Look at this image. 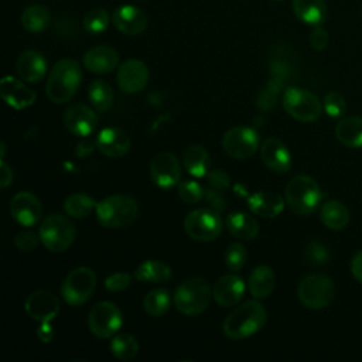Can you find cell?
<instances>
[{"label": "cell", "instance_id": "1", "mask_svg": "<svg viewBox=\"0 0 362 362\" xmlns=\"http://www.w3.org/2000/svg\"><path fill=\"white\" fill-rule=\"evenodd\" d=\"M267 320L264 307L256 301L249 300L236 307L223 321V334L230 339H245L263 328Z\"/></svg>", "mask_w": 362, "mask_h": 362}, {"label": "cell", "instance_id": "2", "mask_svg": "<svg viewBox=\"0 0 362 362\" xmlns=\"http://www.w3.org/2000/svg\"><path fill=\"white\" fill-rule=\"evenodd\" d=\"M82 71L79 64L71 58L59 59L49 71L47 78V96L54 103L68 102L81 85Z\"/></svg>", "mask_w": 362, "mask_h": 362}, {"label": "cell", "instance_id": "3", "mask_svg": "<svg viewBox=\"0 0 362 362\" xmlns=\"http://www.w3.org/2000/svg\"><path fill=\"white\" fill-rule=\"evenodd\" d=\"M98 222L105 228H124L132 225L139 215L136 199L127 194H115L96 204Z\"/></svg>", "mask_w": 362, "mask_h": 362}, {"label": "cell", "instance_id": "4", "mask_svg": "<svg viewBox=\"0 0 362 362\" xmlns=\"http://www.w3.org/2000/svg\"><path fill=\"white\" fill-rule=\"evenodd\" d=\"M212 290L208 280L191 277L182 281L174 293L175 308L184 315H198L209 305Z\"/></svg>", "mask_w": 362, "mask_h": 362}, {"label": "cell", "instance_id": "5", "mask_svg": "<svg viewBox=\"0 0 362 362\" xmlns=\"http://www.w3.org/2000/svg\"><path fill=\"white\" fill-rule=\"evenodd\" d=\"M322 198L318 184L308 175L293 177L286 187V204L297 215L314 212Z\"/></svg>", "mask_w": 362, "mask_h": 362}, {"label": "cell", "instance_id": "6", "mask_svg": "<svg viewBox=\"0 0 362 362\" xmlns=\"http://www.w3.org/2000/svg\"><path fill=\"white\" fill-rule=\"evenodd\" d=\"M75 233L74 223L61 214L48 215L38 229L41 243L54 253L66 250L72 245Z\"/></svg>", "mask_w": 362, "mask_h": 362}, {"label": "cell", "instance_id": "7", "mask_svg": "<svg viewBox=\"0 0 362 362\" xmlns=\"http://www.w3.org/2000/svg\"><path fill=\"white\" fill-rule=\"evenodd\" d=\"M297 294L307 308L321 310L332 303L335 287L332 280L324 274H308L300 281Z\"/></svg>", "mask_w": 362, "mask_h": 362}, {"label": "cell", "instance_id": "8", "mask_svg": "<svg viewBox=\"0 0 362 362\" xmlns=\"http://www.w3.org/2000/svg\"><path fill=\"white\" fill-rule=\"evenodd\" d=\"M96 288V274L92 269L81 266L74 269L62 281V298L72 307L86 303Z\"/></svg>", "mask_w": 362, "mask_h": 362}, {"label": "cell", "instance_id": "9", "mask_svg": "<svg viewBox=\"0 0 362 362\" xmlns=\"http://www.w3.org/2000/svg\"><path fill=\"white\" fill-rule=\"evenodd\" d=\"M283 107L291 117L300 122H315L322 112V105L314 93L294 86L284 90Z\"/></svg>", "mask_w": 362, "mask_h": 362}, {"label": "cell", "instance_id": "10", "mask_svg": "<svg viewBox=\"0 0 362 362\" xmlns=\"http://www.w3.org/2000/svg\"><path fill=\"white\" fill-rule=\"evenodd\" d=\"M184 228L189 238L198 242H211L222 232V219L219 212L208 208L194 209L187 214Z\"/></svg>", "mask_w": 362, "mask_h": 362}, {"label": "cell", "instance_id": "11", "mask_svg": "<svg viewBox=\"0 0 362 362\" xmlns=\"http://www.w3.org/2000/svg\"><path fill=\"white\" fill-rule=\"evenodd\" d=\"M123 324L122 311L110 301L95 304L88 314V327L98 338H110Z\"/></svg>", "mask_w": 362, "mask_h": 362}, {"label": "cell", "instance_id": "12", "mask_svg": "<svg viewBox=\"0 0 362 362\" xmlns=\"http://www.w3.org/2000/svg\"><path fill=\"white\" fill-rule=\"evenodd\" d=\"M222 147L229 157L236 160H246L257 151L259 136L252 127L236 126L223 134Z\"/></svg>", "mask_w": 362, "mask_h": 362}, {"label": "cell", "instance_id": "13", "mask_svg": "<svg viewBox=\"0 0 362 362\" xmlns=\"http://www.w3.org/2000/svg\"><path fill=\"white\" fill-rule=\"evenodd\" d=\"M150 175L157 187L163 189L173 188L180 182L181 164L173 153H158L150 163Z\"/></svg>", "mask_w": 362, "mask_h": 362}, {"label": "cell", "instance_id": "14", "mask_svg": "<svg viewBox=\"0 0 362 362\" xmlns=\"http://www.w3.org/2000/svg\"><path fill=\"white\" fill-rule=\"evenodd\" d=\"M148 68L140 61L130 58L124 61L117 71V85L126 93H137L143 90L148 82Z\"/></svg>", "mask_w": 362, "mask_h": 362}, {"label": "cell", "instance_id": "15", "mask_svg": "<svg viewBox=\"0 0 362 362\" xmlns=\"http://www.w3.org/2000/svg\"><path fill=\"white\" fill-rule=\"evenodd\" d=\"M10 214L23 226L35 225L42 215L41 201L28 191H21L10 201Z\"/></svg>", "mask_w": 362, "mask_h": 362}, {"label": "cell", "instance_id": "16", "mask_svg": "<svg viewBox=\"0 0 362 362\" xmlns=\"http://www.w3.org/2000/svg\"><path fill=\"white\" fill-rule=\"evenodd\" d=\"M98 122L99 117L95 110L83 103H74L64 113V123L75 136H89L96 129Z\"/></svg>", "mask_w": 362, "mask_h": 362}, {"label": "cell", "instance_id": "17", "mask_svg": "<svg viewBox=\"0 0 362 362\" xmlns=\"http://www.w3.org/2000/svg\"><path fill=\"white\" fill-rule=\"evenodd\" d=\"M24 307L30 318L44 324L57 317L59 311V300L51 291L37 290L27 297Z\"/></svg>", "mask_w": 362, "mask_h": 362}, {"label": "cell", "instance_id": "18", "mask_svg": "<svg viewBox=\"0 0 362 362\" xmlns=\"http://www.w3.org/2000/svg\"><path fill=\"white\" fill-rule=\"evenodd\" d=\"M113 25L126 35H137L147 28V16L133 4H122L113 10Z\"/></svg>", "mask_w": 362, "mask_h": 362}, {"label": "cell", "instance_id": "19", "mask_svg": "<svg viewBox=\"0 0 362 362\" xmlns=\"http://www.w3.org/2000/svg\"><path fill=\"white\" fill-rule=\"evenodd\" d=\"M243 294L245 283L235 273L221 276L212 288V297L221 307L236 305L242 300Z\"/></svg>", "mask_w": 362, "mask_h": 362}, {"label": "cell", "instance_id": "20", "mask_svg": "<svg viewBox=\"0 0 362 362\" xmlns=\"http://www.w3.org/2000/svg\"><path fill=\"white\" fill-rule=\"evenodd\" d=\"M130 137L129 134L119 127H106L99 132L96 137L98 150L112 158L124 156L130 150Z\"/></svg>", "mask_w": 362, "mask_h": 362}, {"label": "cell", "instance_id": "21", "mask_svg": "<svg viewBox=\"0 0 362 362\" xmlns=\"http://www.w3.org/2000/svg\"><path fill=\"white\" fill-rule=\"evenodd\" d=\"M260 157L264 165L279 174L290 170L291 156L287 147L276 137H267L260 146Z\"/></svg>", "mask_w": 362, "mask_h": 362}, {"label": "cell", "instance_id": "22", "mask_svg": "<svg viewBox=\"0 0 362 362\" xmlns=\"http://www.w3.org/2000/svg\"><path fill=\"white\" fill-rule=\"evenodd\" d=\"M0 95L3 100L14 109H24L35 102V93L13 76H4L0 81Z\"/></svg>", "mask_w": 362, "mask_h": 362}, {"label": "cell", "instance_id": "23", "mask_svg": "<svg viewBox=\"0 0 362 362\" xmlns=\"http://www.w3.org/2000/svg\"><path fill=\"white\" fill-rule=\"evenodd\" d=\"M119 64V55L109 45H96L83 55V65L93 74H109Z\"/></svg>", "mask_w": 362, "mask_h": 362}, {"label": "cell", "instance_id": "24", "mask_svg": "<svg viewBox=\"0 0 362 362\" xmlns=\"http://www.w3.org/2000/svg\"><path fill=\"white\" fill-rule=\"evenodd\" d=\"M16 69L23 81L38 82L47 72V61L38 51L25 49L18 55Z\"/></svg>", "mask_w": 362, "mask_h": 362}, {"label": "cell", "instance_id": "25", "mask_svg": "<svg viewBox=\"0 0 362 362\" xmlns=\"http://www.w3.org/2000/svg\"><path fill=\"white\" fill-rule=\"evenodd\" d=\"M250 211L263 218L277 216L284 208V199L281 195L267 191H259L247 198Z\"/></svg>", "mask_w": 362, "mask_h": 362}, {"label": "cell", "instance_id": "26", "mask_svg": "<svg viewBox=\"0 0 362 362\" xmlns=\"http://www.w3.org/2000/svg\"><path fill=\"white\" fill-rule=\"evenodd\" d=\"M293 11L300 21L314 27L324 23L327 17L324 0H293Z\"/></svg>", "mask_w": 362, "mask_h": 362}, {"label": "cell", "instance_id": "27", "mask_svg": "<svg viewBox=\"0 0 362 362\" xmlns=\"http://www.w3.org/2000/svg\"><path fill=\"white\" fill-rule=\"evenodd\" d=\"M337 139L346 147H362V117L346 116L335 126Z\"/></svg>", "mask_w": 362, "mask_h": 362}, {"label": "cell", "instance_id": "28", "mask_svg": "<svg viewBox=\"0 0 362 362\" xmlns=\"http://www.w3.org/2000/svg\"><path fill=\"white\" fill-rule=\"evenodd\" d=\"M274 281H276V277L272 267L266 264H260L255 267L249 274L247 287L250 294L255 298H264L273 291Z\"/></svg>", "mask_w": 362, "mask_h": 362}, {"label": "cell", "instance_id": "29", "mask_svg": "<svg viewBox=\"0 0 362 362\" xmlns=\"http://www.w3.org/2000/svg\"><path fill=\"white\" fill-rule=\"evenodd\" d=\"M228 230L239 239H253L259 233L257 221L246 212H232L226 216Z\"/></svg>", "mask_w": 362, "mask_h": 362}, {"label": "cell", "instance_id": "30", "mask_svg": "<svg viewBox=\"0 0 362 362\" xmlns=\"http://www.w3.org/2000/svg\"><path fill=\"white\" fill-rule=\"evenodd\" d=\"M182 164L184 168L194 177L201 178L208 174L209 170V154L208 151L198 144H192L185 148L182 154Z\"/></svg>", "mask_w": 362, "mask_h": 362}, {"label": "cell", "instance_id": "31", "mask_svg": "<svg viewBox=\"0 0 362 362\" xmlns=\"http://www.w3.org/2000/svg\"><path fill=\"white\" fill-rule=\"evenodd\" d=\"M320 218L327 228L339 230L348 225L349 211L339 201H328L322 205V208L320 211Z\"/></svg>", "mask_w": 362, "mask_h": 362}, {"label": "cell", "instance_id": "32", "mask_svg": "<svg viewBox=\"0 0 362 362\" xmlns=\"http://www.w3.org/2000/svg\"><path fill=\"white\" fill-rule=\"evenodd\" d=\"M134 277L139 281L163 283L171 279V267L160 260H146L136 269Z\"/></svg>", "mask_w": 362, "mask_h": 362}, {"label": "cell", "instance_id": "33", "mask_svg": "<svg viewBox=\"0 0 362 362\" xmlns=\"http://www.w3.org/2000/svg\"><path fill=\"white\" fill-rule=\"evenodd\" d=\"M51 16L47 7L41 4H30L21 13V25L28 33H41L49 24Z\"/></svg>", "mask_w": 362, "mask_h": 362}, {"label": "cell", "instance_id": "34", "mask_svg": "<svg viewBox=\"0 0 362 362\" xmlns=\"http://www.w3.org/2000/svg\"><path fill=\"white\" fill-rule=\"evenodd\" d=\"M89 100L98 112H107L113 103V90L106 81L95 79L89 85Z\"/></svg>", "mask_w": 362, "mask_h": 362}, {"label": "cell", "instance_id": "35", "mask_svg": "<svg viewBox=\"0 0 362 362\" xmlns=\"http://www.w3.org/2000/svg\"><path fill=\"white\" fill-rule=\"evenodd\" d=\"M110 352L119 361H132L139 352V342L132 334H119L110 341Z\"/></svg>", "mask_w": 362, "mask_h": 362}, {"label": "cell", "instance_id": "36", "mask_svg": "<svg viewBox=\"0 0 362 362\" xmlns=\"http://www.w3.org/2000/svg\"><path fill=\"white\" fill-rule=\"evenodd\" d=\"M170 293L165 288H154L148 291L143 300V308L150 317H160L170 308Z\"/></svg>", "mask_w": 362, "mask_h": 362}, {"label": "cell", "instance_id": "37", "mask_svg": "<svg viewBox=\"0 0 362 362\" xmlns=\"http://www.w3.org/2000/svg\"><path fill=\"white\" fill-rule=\"evenodd\" d=\"M93 208H96V202L86 194L76 192L69 195L64 202V211L68 216L72 218H86Z\"/></svg>", "mask_w": 362, "mask_h": 362}, {"label": "cell", "instance_id": "38", "mask_svg": "<svg viewBox=\"0 0 362 362\" xmlns=\"http://www.w3.org/2000/svg\"><path fill=\"white\" fill-rule=\"evenodd\" d=\"M284 79L279 76H272L266 86L257 93L256 98V106L262 110H270L277 105V99L280 95V90L283 89Z\"/></svg>", "mask_w": 362, "mask_h": 362}, {"label": "cell", "instance_id": "39", "mask_svg": "<svg viewBox=\"0 0 362 362\" xmlns=\"http://www.w3.org/2000/svg\"><path fill=\"white\" fill-rule=\"evenodd\" d=\"M110 17L107 14V11L105 8L96 7L89 10L82 20V25L85 28V31L90 33V34H100L103 33L107 25H109Z\"/></svg>", "mask_w": 362, "mask_h": 362}, {"label": "cell", "instance_id": "40", "mask_svg": "<svg viewBox=\"0 0 362 362\" xmlns=\"http://www.w3.org/2000/svg\"><path fill=\"white\" fill-rule=\"evenodd\" d=\"M178 197L185 204H197L205 197V188L192 180H185L178 182Z\"/></svg>", "mask_w": 362, "mask_h": 362}, {"label": "cell", "instance_id": "41", "mask_svg": "<svg viewBox=\"0 0 362 362\" xmlns=\"http://www.w3.org/2000/svg\"><path fill=\"white\" fill-rule=\"evenodd\" d=\"M246 259H247V252L245 246L238 242L230 243L225 252V264L233 273L239 272L245 266Z\"/></svg>", "mask_w": 362, "mask_h": 362}, {"label": "cell", "instance_id": "42", "mask_svg": "<svg viewBox=\"0 0 362 362\" xmlns=\"http://www.w3.org/2000/svg\"><path fill=\"white\" fill-rule=\"evenodd\" d=\"M322 107L325 110V113L331 117H339L344 115L345 109H346V103L345 99L341 93L338 92H329L322 102Z\"/></svg>", "mask_w": 362, "mask_h": 362}, {"label": "cell", "instance_id": "43", "mask_svg": "<svg viewBox=\"0 0 362 362\" xmlns=\"http://www.w3.org/2000/svg\"><path fill=\"white\" fill-rule=\"evenodd\" d=\"M305 259L308 263H311L314 266H320V264H324L328 262L329 253H328V249L322 243L311 242L305 247Z\"/></svg>", "mask_w": 362, "mask_h": 362}, {"label": "cell", "instance_id": "44", "mask_svg": "<svg viewBox=\"0 0 362 362\" xmlns=\"http://www.w3.org/2000/svg\"><path fill=\"white\" fill-rule=\"evenodd\" d=\"M40 242H41L40 235H37L31 230H23L14 238V245L17 246V249H20L23 252L34 250Z\"/></svg>", "mask_w": 362, "mask_h": 362}, {"label": "cell", "instance_id": "45", "mask_svg": "<svg viewBox=\"0 0 362 362\" xmlns=\"http://www.w3.org/2000/svg\"><path fill=\"white\" fill-rule=\"evenodd\" d=\"M130 283H132V276L129 273L117 272V273H113L106 277L105 287L109 291H122V290L127 288Z\"/></svg>", "mask_w": 362, "mask_h": 362}, {"label": "cell", "instance_id": "46", "mask_svg": "<svg viewBox=\"0 0 362 362\" xmlns=\"http://www.w3.org/2000/svg\"><path fill=\"white\" fill-rule=\"evenodd\" d=\"M206 180H208V184H209L211 188H214L216 191H221V192H223L229 187V181H230L229 175L221 168H215V170L208 171Z\"/></svg>", "mask_w": 362, "mask_h": 362}, {"label": "cell", "instance_id": "47", "mask_svg": "<svg viewBox=\"0 0 362 362\" xmlns=\"http://www.w3.org/2000/svg\"><path fill=\"white\" fill-rule=\"evenodd\" d=\"M310 45L315 51L325 49V47L328 45V33L322 27L315 25L310 34Z\"/></svg>", "mask_w": 362, "mask_h": 362}, {"label": "cell", "instance_id": "48", "mask_svg": "<svg viewBox=\"0 0 362 362\" xmlns=\"http://www.w3.org/2000/svg\"><path fill=\"white\" fill-rule=\"evenodd\" d=\"M205 197H206V199H208V202H209V205L214 211L222 212L225 209L226 202H225L221 191H216V189L209 187V189H205Z\"/></svg>", "mask_w": 362, "mask_h": 362}, {"label": "cell", "instance_id": "49", "mask_svg": "<svg viewBox=\"0 0 362 362\" xmlns=\"http://www.w3.org/2000/svg\"><path fill=\"white\" fill-rule=\"evenodd\" d=\"M95 148H98L96 140H95V141H93V140H82V141L76 146L75 154H76L78 157H86V156H89Z\"/></svg>", "mask_w": 362, "mask_h": 362}, {"label": "cell", "instance_id": "50", "mask_svg": "<svg viewBox=\"0 0 362 362\" xmlns=\"http://www.w3.org/2000/svg\"><path fill=\"white\" fill-rule=\"evenodd\" d=\"M11 181H13V171L7 163L1 161L0 163V187L6 188L11 184Z\"/></svg>", "mask_w": 362, "mask_h": 362}, {"label": "cell", "instance_id": "51", "mask_svg": "<svg viewBox=\"0 0 362 362\" xmlns=\"http://www.w3.org/2000/svg\"><path fill=\"white\" fill-rule=\"evenodd\" d=\"M351 272H352V276L359 281L362 283V250H359L354 259H352V263H351Z\"/></svg>", "mask_w": 362, "mask_h": 362}, {"label": "cell", "instance_id": "52", "mask_svg": "<svg viewBox=\"0 0 362 362\" xmlns=\"http://www.w3.org/2000/svg\"><path fill=\"white\" fill-rule=\"evenodd\" d=\"M52 335H54V332H52L51 327L48 325V322H44L42 327L38 329V338L45 342V341H49L52 338Z\"/></svg>", "mask_w": 362, "mask_h": 362}, {"label": "cell", "instance_id": "53", "mask_svg": "<svg viewBox=\"0 0 362 362\" xmlns=\"http://www.w3.org/2000/svg\"><path fill=\"white\" fill-rule=\"evenodd\" d=\"M274 1H281V0H274Z\"/></svg>", "mask_w": 362, "mask_h": 362}]
</instances>
